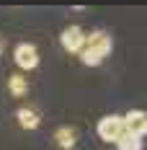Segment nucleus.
<instances>
[{
  "instance_id": "obj_7",
  "label": "nucleus",
  "mask_w": 147,
  "mask_h": 150,
  "mask_svg": "<svg viewBox=\"0 0 147 150\" xmlns=\"http://www.w3.org/2000/svg\"><path fill=\"white\" fill-rule=\"evenodd\" d=\"M54 142L62 150H72L75 142H77V135H75V129H70V127H62V129L54 132Z\"/></svg>"
},
{
  "instance_id": "obj_9",
  "label": "nucleus",
  "mask_w": 147,
  "mask_h": 150,
  "mask_svg": "<svg viewBox=\"0 0 147 150\" xmlns=\"http://www.w3.org/2000/svg\"><path fill=\"white\" fill-rule=\"evenodd\" d=\"M8 88H11V93H13V96H18V98H21V96L29 91V86H26V80H23L21 75H13V78H11V83H8Z\"/></svg>"
},
{
  "instance_id": "obj_5",
  "label": "nucleus",
  "mask_w": 147,
  "mask_h": 150,
  "mask_svg": "<svg viewBox=\"0 0 147 150\" xmlns=\"http://www.w3.org/2000/svg\"><path fill=\"white\" fill-rule=\"evenodd\" d=\"M121 119H124V129H127L129 135H134V137L142 140V135L147 132V114L145 111L134 109V111H129V114H124Z\"/></svg>"
},
{
  "instance_id": "obj_4",
  "label": "nucleus",
  "mask_w": 147,
  "mask_h": 150,
  "mask_svg": "<svg viewBox=\"0 0 147 150\" xmlns=\"http://www.w3.org/2000/svg\"><path fill=\"white\" fill-rule=\"evenodd\" d=\"M13 60H15V65H18L21 70H34V67L39 65V49L34 44H29V42H23V44L15 47Z\"/></svg>"
},
{
  "instance_id": "obj_3",
  "label": "nucleus",
  "mask_w": 147,
  "mask_h": 150,
  "mask_svg": "<svg viewBox=\"0 0 147 150\" xmlns=\"http://www.w3.org/2000/svg\"><path fill=\"white\" fill-rule=\"evenodd\" d=\"M85 36H88V34L80 29V26H67V29L62 31V36H59V44H62L65 52L77 54V52L83 49V44H85Z\"/></svg>"
},
{
  "instance_id": "obj_8",
  "label": "nucleus",
  "mask_w": 147,
  "mask_h": 150,
  "mask_svg": "<svg viewBox=\"0 0 147 150\" xmlns=\"http://www.w3.org/2000/svg\"><path fill=\"white\" fill-rule=\"evenodd\" d=\"M116 148L119 150H142V140L129 135V132H124V135L116 140Z\"/></svg>"
},
{
  "instance_id": "obj_10",
  "label": "nucleus",
  "mask_w": 147,
  "mask_h": 150,
  "mask_svg": "<svg viewBox=\"0 0 147 150\" xmlns=\"http://www.w3.org/2000/svg\"><path fill=\"white\" fill-rule=\"evenodd\" d=\"M0 52H3V42H0Z\"/></svg>"
},
{
  "instance_id": "obj_1",
  "label": "nucleus",
  "mask_w": 147,
  "mask_h": 150,
  "mask_svg": "<svg viewBox=\"0 0 147 150\" xmlns=\"http://www.w3.org/2000/svg\"><path fill=\"white\" fill-rule=\"evenodd\" d=\"M111 36L106 34V31H93L90 36H85V44L80 49V57L83 62L88 65V67H96V65H101L108 54H111Z\"/></svg>"
},
{
  "instance_id": "obj_6",
  "label": "nucleus",
  "mask_w": 147,
  "mask_h": 150,
  "mask_svg": "<svg viewBox=\"0 0 147 150\" xmlns=\"http://www.w3.org/2000/svg\"><path fill=\"white\" fill-rule=\"evenodd\" d=\"M39 122H41V117H39V111H36V109H29V106L18 109V124H21L23 129H36V127H39Z\"/></svg>"
},
{
  "instance_id": "obj_2",
  "label": "nucleus",
  "mask_w": 147,
  "mask_h": 150,
  "mask_svg": "<svg viewBox=\"0 0 147 150\" xmlns=\"http://www.w3.org/2000/svg\"><path fill=\"white\" fill-rule=\"evenodd\" d=\"M124 132H127L124 129V119L119 114H106V117H101V122H98V135H101L103 142H114L116 145V140Z\"/></svg>"
}]
</instances>
